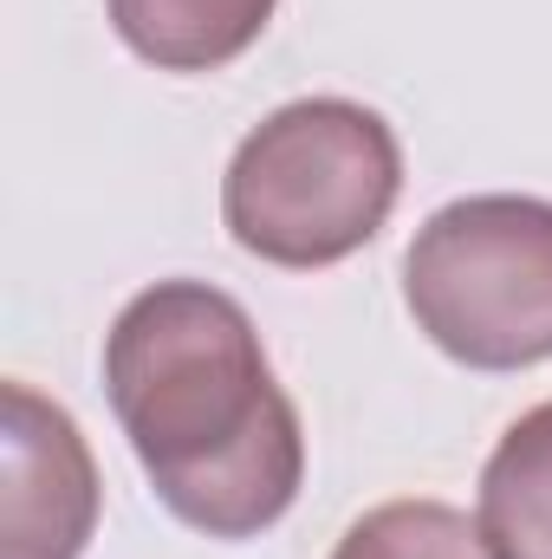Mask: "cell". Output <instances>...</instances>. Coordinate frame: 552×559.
Instances as JSON below:
<instances>
[{
    "mask_svg": "<svg viewBox=\"0 0 552 559\" xmlns=\"http://www.w3.org/2000/svg\"><path fill=\"white\" fill-rule=\"evenodd\" d=\"M105 397L156 501L208 534L254 540L299 501L305 436L248 306L208 280H156L105 332Z\"/></svg>",
    "mask_w": 552,
    "mask_h": 559,
    "instance_id": "cell-1",
    "label": "cell"
},
{
    "mask_svg": "<svg viewBox=\"0 0 552 559\" xmlns=\"http://www.w3.org/2000/svg\"><path fill=\"white\" fill-rule=\"evenodd\" d=\"M404 195L397 131L358 98H292L261 118L221 176V222L235 248L267 267L351 261Z\"/></svg>",
    "mask_w": 552,
    "mask_h": 559,
    "instance_id": "cell-2",
    "label": "cell"
},
{
    "mask_svg": "<svg viewBox=\"0 0 552 559\" xmlns=\"http://www.w3.org/2000/svg\"><path fill=\"white\" fill-rule=\"evenodd\" d=\"M404 299L435 352L468 371H527L552 358V202L461 195L416 228Z\"/></svg>",
    "mask_w": 552,
    "mask_h": 559,
    "instance_id": "cell-3",
    "label": "cell"
},
{
    "mask_svg": "<svg viewBox=\"0 0 552 559\" xmlns=\"http://www.w3.org/2000/svg\"><path fill=\"white\" fill-rule=\"evenodd\" d=\"M0 423V559H79L98 534V462L52 397L7 384Z\"/></svg>",
    "mask_w": 552,
    "mask_h": 559,
    "instance_id": "cell-4",
    "label": "cell"
},
{
    "mask_svg": "<svg viewBox=\"0 0 552 559\" xmlns=\"http://www.w3.org/2000/svg\"><path fill=\"white\" fill-rule=\"evenodd\" d=\"M279 0H111L118 39L156 72H215L241 59Z\"/></svg>",
    "mask_w": 552,
    "mask_h": 559,
    "instance_id": "cell-5",
    "label": "cell"
},
{
    "mask_svg": "<svg viewBox=\"0 0 552 559\" xmlns=\"http://www.w3.org/2000/svg\"><path fill=\"white\" fill-rule=\"evenodd\" d=\"M475 521L494 559H552V404L527 411L494 442Z\"/></svg>",
    "mask_w": 552,
    "mask_h": 559,
    "instance_id": "cell-6",
    "label": "cell"
},
{
    "mask_svg": "<svg viewBox=\"0 0 552 559\" xmlns=\"http://www.w3.org/2000/svg\"><path fill=\"white\" fill-rule=\"evenodd\" d=\"M332 559H494L481 540V521H468L448 501H384L364 521L345 527Z\"/></svg>",
    "mask_w": 552,
    "mask_h": 559,
    "instance_id": "cell-7",
    "label": "cell"
}]
</instances>
